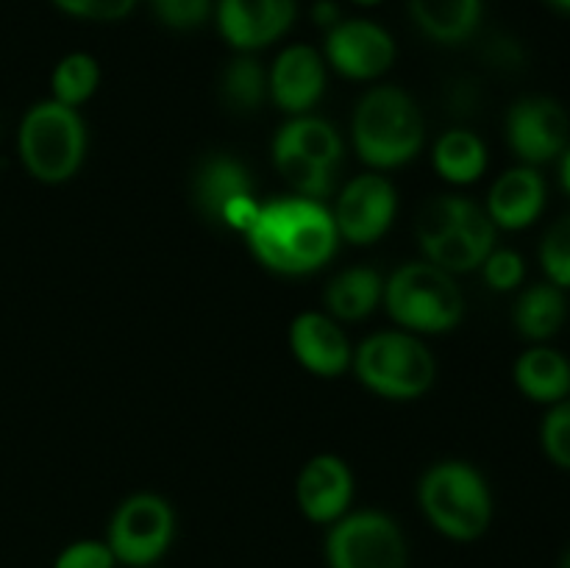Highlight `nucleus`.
I'll return each mask as SVG.
<instances>
[{"label":"nucleus","mask_w":570,"mask_h":568,"mask_svg":"<svg viewBox=\"0 0 570 568\" xmlns=\"http://www.w3.org/2000/svg\"><path fill=\"white\" fill-rule=\"evenodd\" d=\"M250 254L278 276H309L326 267L340 248L334 215L323 200L287 195L262 204L259 217L245 234Z\"/></svg>","instance_id":"obj_1"},{"label":"nucleus","mask_w":570,"mask_h":568,"mask_svg":"<svg viewBox=\"0 0 570 568\" xmlns=\"http://www.w3.org/2000/svg\"><path fill=\"white\" fill-rule=\"evenodd\" d=\"M423 115L412 95L395 84L367 89L351 117V143L371 170H395L421 154Z\"/></svg>","instance_id":"obj_2"},{"label":"nucleus","mask_w":570,"mask_h":568,"mask_svg":"<svg viewBox=\"0 0 570 568\" xmlns=\"http://www.w3.org/2000/svg\"><path fill=\"white\" fill-rule=\"evenodd\" d=\"M417 245L423 259L449 273H471L482 267L495 248L499 228L476 200L465 195H434L423 204L415 221Z\"/></svg>","instance_id":"obj_3"},{"label":"nucleus","mask_w":570,"mask_h":568,"mask_svg":"<svg viewBox=\"0 0 570 568\" xmlns=\"http://www.w3.org/2000/svg\"><path fill=\"white\" fill-rule=\"evenodd\" d=\"M417 505L432 529L456 543H473L493 521V493L476 466L438 460L417 482Z\"/></svg>","instance_id":"obj_4"},{"label":"nucleus","mask_w":570,"mask_h":568,"mask_svg":"<svg viewBox=\"0 0 570 568\" xmlns=\"http://www.w3.org/2000/svg\"><path fill=\"white\" fill-rule=\"evenodd\" d=\"M384 310L412 334L454 332L465 315V295L454 273L432 262H404L384 278Z\"/></svg>","instance_id":"obj_5"},{"label":"nucleus","mask_w":570,"mask_h":568,"mask_svg":"<svg viewBox=\"0 0 570 568\" xmlns=\"http://www.w3.org/2000/svg\"><path fill=\"white\" fill-rule=\"evenodd\" d=\"M362 388L387 401L423 399L438 379V360L421 334L390 329L362 340L351 360Z\"/></svg>","instance_id":"obj_6"},{"label":"nucleus","mask_w":570,"mask_h":568,"mask_svg":"<svg viewBox=\"0 0 570 568\" xmlns=\"http://www.w3.org/2000/svg\"><path fill=\"white\" fill-rule=\"evenodd\" d=\"M22 167L42 184H65L81 170L87 156V123L72 106L39 100L17 128Z\"/></svg>","instance_id":"obj_7"},{"label":"nucleus","mask_w":570,"mask_h":568,"mask_svg":"<svg viewBox=\"0 0 570 568\" xmlns=\"http://www.w3.org/2000/svg\"><path fill=\"white\" fill-rule=\"evenodd\" d=\"M328 568H410L404 529L382 510H348L323 543Z\"/></svg>","instance_id":"obj_8"},{"label":"nucleus","mask_w":570,"mask_h":568,"mask_svg":"<svg viewBox=\"0 0 570 568\" xmlns=\"http://www.w3.org/2000/svg\"><path fill=\"white\" fill-rule=\"evenodd\" d=\"M176 538V510L159 493H131L111 512L106 543L117 566L154 568Z\"/></svg>","instance_id":"obj_9"},{"label":"nucleus","mask_w":570,"mask_h":568,"mask_svg":"<svg viewBox=\"0 0 570 568\" xmlns=\"http://www.w3.org/2000/svg\"><path fill=\"white\" fill-rule=\"evenodd\" d=\"M399 212V189L384 173H360L334 200V226L351 245H373L390 232Z\"/></svg>","instance_id":"obj_10"},{"label":"nucleus","mask_w":570,"mask_h":568,"mask_svg":"<svg viewBox=\"0 0 570 568\" xmlns=\"http://www.w3.org/2000/svg\"><path fill=\"white\" fill-rule=\"evenodd\" d=\"M395 56L399 48L393 33L365 17H343L337 26L328 28L323 42L326 65L351 81H376L395 65Z\"/></svg>","instance_id":"obj_11"},{"label":"nucleus","mask_w":570,"mask_h":568,"mask_svg":"<svg viewBox=\"0 0 570 568\" xmlns=\"http://www.w3.org/2000/svg\"><path fill=\"white\" fill-rule=\"evenodd\" d=\"M504 137L523 165L538 167L557 159L568 148L570 137L566 106L543 95L515 100L507 111Z\"/></svg>","instance_id":"obj_12"},{"label":"nucleus","mask_w":570,"mask_h":568,"mask_svg":"<svg viewBox=\"0 0 570 568\" xmlns=\"http://www.w3.org/2000/svg\"><path fill=\"white\" fill-rule=\"evenodd\" d=\"M295 17V0H217L215 6L217 31L237 53L271 48L293 28Z\"/></svg>","instance_id":"obj_13"},{"label":"nucleus","mask_w":570,"mask_h":568,"mask_svg":"<svg viewBox=\"0 0 570 568\" xmlns=\"http://www.w3.org/2000/svg\"><path fill=\"white\" fill-rule=\"evenodd\" d=\"M354 490V471L337 454H315L304 462L295 479V501L301 516L321 527H332L351 510Z\"/></svg>","instance_id":"obj_14"},{"label":"nucleus","mask_w":570,"mask_h":568,"mask_svg":"<svg viewBox=\"0 0 570 568\" xmlns=\"http://www.w3.org/2000/svg\"><path fill=\"white\" fill-rule=\"evenodd\" d=\"M326 59L309 45H289L267 70V95L289 117L309 115L326 92Z\"/></svg>","instance_id":"obj_15"},{"label":"nucleus","mask_w":570,"mask_h":568,"mask_svg":"<svg viewBox=\"0 0 570 568\" xmlns=\"http://www.w3.org/2000/svg\"><path fill=\"white\" fill-rule=\"evenodd\" d=\"M289 351L304 371L321 379L343 376L354 360L345 329L326 312H301L289 323Z\"/></svg>","instance_id":"obj_16"},{"label":"nucleus","mask_w":570,"mask_h":568,"mask_svg":"<svg viewBox=\"0 0 570 568\" xmlns=\"http://www.w3.org/2000/svg\"><path fill=\"white\" fill-rule=\"evenodd\" d=\"M546 206V182L538 167L518 165L501 173L488 193V217L495 228L521 232L532 226Z\"/></svg>","instance_id":"obj_17"},{"label":"nucleus","mask_w":570,"mask_h":568,"mask_svg":"<svg viewBox=\"0 0 570 568\" xmlns=\"http://www.w3.org/2000/svg\"><path fill=\"white\" fill-rule=\"evenodd\" d=\"M273 154L301 156L337 173L345 156V143L337 128L323 117L295 115L284 126H278L273 137Z\"/></svg>","instance_id":"obj_18"},{"label":"nucleus","mask_w":570,"mask_h":568,"mask_svg":"<svg viewBox=\"0 0 570 568\" xmlns=\"http://www.w3.org/2000/svg\"><path fill=\"white\" fill-rule=\"evenodd\" d=\"M417 31L438 45H462L479 31L484 0H410Z\"/></svg>","instance_id":"obj_19"},{"label":"nucleus","mask_w":570,"mask_h":568,"mask_svg":"<svg viewBox=\"0 0 570 568\" xmlns=\"http://www.w3.org/2000/svg\"><path fill=\"white\" fill-rule=\"evenodd\" d=\"M384 298V276L373 267L356 265L340 271L323 290L326 315L337 323H360L379 310Z\"/></svg>","instance_id":"obj_20"},{"label":"nucleus","mask_w":570,"mask_h":568,"mask_svg":"<svg viewBox=\"0 0 570 568\" xmlns=\"http://www.w3.org/2000/svg\"><path fill=\"white\" fill-rule=\"evenodd\" d=\"M245 193H254V182H250L248 167L243 165L239 159L228 154H217L209 156L198 165L193 178V198L195 206L204 217L217 223L220 217L223 206L228 204L232 198Z\"/></svg>","instance_id":"obj_21"},{"label":"nucleus","mask_w":570,"mask_h":568,"mask_svg":"<svg viewBox=\"0 0 570 568\" xmlns=\"http://www.w3.org/2000/svg\"><path fill=\"white\" fill-rule=\"evenodd\" d=\"M515 384L529 401L557 404L570 393V362L551 345H532L518 356Z\"/></svg>","instance_id":"obj_22"},{"label":"nucleus","mask_w":570,"mask_h":568,"mask_svg":"<svg viewBox=\"0 0 570 568\" xmlns=\"http://www.w3.org/2000/svg\"><path fill=\"white\" fill-rule=\"evenodd\" d=\"M432 165L443 182L468 187L488 170V145L471 128H449L434 143Z\"/></svg>","instance_id":"obj_23"},{"label":"nucleus","mask_w":570,"mask_h":568,"mask_svg":"<svg viewBox=\"0 0 570 568\" xmlns=\"http://www.w3.org/2000/svg\"><path fill=\"white\" fill-rule=\"evenodd\" d=\"M566 290H560L551 282L532 284V287L523 290V293L518 295L515 312H512L518 334L532 340V343H546V340L554 337L562 329V323H566Z\"/></svg>","instance_id":"obj_24"},{"label":"nucleus","mask_w":570,"mask_h":568,"mask_svg":"<svg viewBox=\"0 0 570 568\" xmlns=\"http://www.w3.org/2000/svg\"><path fill=\"white\" fill-rule=\"evenodd\" d=\"M220 98L237 115H250L267 98V70L254 53H237L220 72Z\"/></svg>","instance_id":"obj_25"},{"label":"nucleus","mask_w":570,"mask_h":568,"mask_svg":"<svg viewBox=\"0 0 570 568\" xmlns=\"http://www.w3.org/2000/svg\"><path fill=\"white\" fill-rule=\"evenodd\" d=\"M98 59H95L92 53L76 50V53H67L56 61L53 76H50V92H53V100L78 109V106H83L95 92H98Z\"/></svg>","instance_id":"obj_26"},{"label":"nucleus","mask_w":570,"mask_h":568,"mask_svg":"<svg viewBox=\"0 0 570 568\" xmlns=\"http://www.w3.org/2000/svg\"><path fill=\"white\" fill-rule=\"evenodd\" d=\"M540 265L546 278L560 290H570V215L560 217L540 243Z\"/></svg>","instance_id":"obj_27"},{"label":"nucleus","mask_w":570,"mask_h":568,"mask_svg":"<svg viewBox=\"0 0 570 568\" xmlns=\"http://www.w3.org/2000/svg\"><path fill=\"white\" fill-rule=\"evenodd\" d=\"M540 445H543L546 457L554 462L557 468L570 471V401L562 399L551 404L546 412L543 423H540Z\"/></svg>","instance_id":"obj_28"},{"label":"nucleus","mask_w":570,"mask_h":568,"mask_svg":"<svg viewBox=\"0 0 570 568\" xmlns=\"http://www.w3.org/2000/svg\"><path fill=\"white\" fill-rule=\"evenodd\" d=\"M150 11L170 31H193L215 14V0H150Z\"/></svg>","instance_id":"obj_29"},{"label":"nucleus","mask_w":570,"mask_h":568,"mask_svg":"<svg viewBox=\"0 0 570 568\" xmlns=\"http://www.w3.org/2000/svg\"><path fill=\"white\" fill-rule=\"evenodd\" d=\"M482 276L490 290H495V293H510V290H518L523 284L527 265H523V256L518 251L493 248L488 254V259L482 262Z\"/></svg>","instance_id":"obj_30"},{"label":"nucleus","mask_w":570,"mask_h":568,"mask_svg":"<svg viewBox=\"0 0 570 568\" xmlns=\"http://www.w3.org/2000/svg\"><path fill=\"white\" fill-rule=\"evenodd\" d=\"M53 568H117L106 540H76L56 555Z\"/></svg>","instance_id":"obj_31"},{"label":"nucleus","mask_w":570,"mask_h":568,"mask_svg":"<svg viewBox=\"0 0 570 568\" xmlns=\"http://www.w3.org/2000/svg\"><path fill=\"white\" fill-rule=\"evenodd\" d=\"M137 6V0H89L87 3V17L83 20L95 22H117L122 17H128Z\"/></svg>","instance_id":"obj_32"},{"label":"nucleus","mask_w":570,"mask_h":568,"mask_svg":"<svg viewBox=\"0 0 570 568\" xmlns=\"http://www.w3.org/2000/svg\"><path fill=\"white\" fill-rule=\"evenodd\" d=\"M312 20H315V26H321L323 31H328V28H334L343 20V11H340V6L334 3V0H315V6H312Z\"/></svg>","instance_id":"obj_33"},{"label":"nucleus","mask_w":570,"mask_h":568,"mask_svg":"<svg viewBox=\"0 0 570 568\" xmlns=\"http://www.w3.org/2000/svg\"><path fill=\"white\" fill-rule=\"evenodd\" d=\"M50 3H53L59 11H65V14L83 20V17H87V3H89V0H50Z\"/></svg>","instance_id":"obj_34"},{"label":"nucleus","mask_w":570,"mask_h":568,"mask_svg":"<svg viewBox=\"0 0 570 568\" xmlns=\"http://www.w3.org/2000/svg\"><path fill=\"white\" fill-rule=\"evenodd\" d=\"M560 182H562V189L570 195V143L568 148L562 150V161H560Z\"/></svg>","instance_id":"obj_35"},{"label":"nucleus","mask_w":570,"mask_h":568,"mask_svg":"<svg viewBox=\"0 0 570 568\" xmlns=\"http://www.w3.org/2000/svg\"><path fill=\"white\" fill-rule=\"evenodd\" d=\"M551 6H554L557 11H566V14H570V0H549Z\"/></svg>","instance_id":"obj_36"},{"label":"nucleus","mask_w":570,"mask_h":568,"mask_svg":"<svg viewBox=\"0 0 570 568\" xmlns=\"http://www.w3.org/2000/svg\"><path fill=\"white\" fill-rule=\"evenodd\" d=\"M348 3L360 6V9H371V6H379V3H382V0H348Z\"/></svg>","instance_id":"obj_37"},{"label":"nucleus","mask_w":570,"mask_h":568,"mask_svg":"<svg viewBox=\"0 0 570 568\" xmlns=\"http://www.w3.org/2000/svg\"><path fill=\"white\" fill-rule=\"evenodd\" d=\"M560 568H570V546L566 549V555H562V560H560Z\"/></svg>","instance_id":"obj_38"}]
</instances>
